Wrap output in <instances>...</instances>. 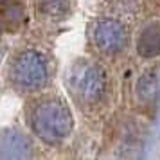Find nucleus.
I'll return each instance as SVG.
<instances>
[{"label": "nucleus", "instance_id": "7ed1b4c3", "mask_svg": "<svg viewBox=\"0 0 160 160\" xmlns=\"http://www.w3.org/2000/svg\"><path fill=\"white\" fill-rule=\"evenodd\" d=\"M67 87L85 106H92L101 101L106 92V74L92 61H78L67 74Z\"/></svg>", "mask_w": 160, "mask_h": 160}, {"label": "nucleus", "instance_id": "f03ea898", "mask_svg": "<svg viewBox=\"0 0 160 160\" xmlns=\"http://www.w3.org/2000/svg\"><path fill=\"white\" fill-rule=\"evenodd\" d=\"M9 83L18 92H36L49 83V61L40 51L23 49L9 65Z\"/></svg>", "mask_w": 160, "mask_h": 160}, {"label": "nucleus", "instance_id": "f257e3e1", "mask_svg": "<svg viewBox=\"0 0 160 160\" xmlns=\"http://www.w3.org/2000/svg\"><path fill=\"white\" fill-rule=\"evenodd\" d=\"M29 126L32 133L47 144L63 142L74 128L72 113L58 97H45L32 102L29 110Z\"/></svg>", "mask_w": 160, "mask_h": 160}, {"label": "nucleus", "instance_id": "423d86ee", "mask_svg": "<svg viewBox=\"0 0 160 160\" xmlns=\"http://www.w3.org/2000/svg\"><path fill=\"white\" fill-rule=\"evenodd\" d=\"M137 51L142 58H155L160 54V25L151 23L148 25L137 42Z\"/></svg>", "mask_w": 160, "mask_h": 160}, {"label": "nucleus", "instance_id": "20e7f679", "mask_svg": "<svg viewBox=\"0 0 160 160\" xmlns=\"http://www.w3.org/2000/svg\"><path fill=\"white\" fill-rule=\"evenodd\" d=\"M94 45L104 54H117L128 43V31L121 22L106 18L94 25L92 29Z\"/></svg>", "mask_w": 160, "mask_h": 160}, {"label": "nucleus", "instance_id": "6e6552de", "mask_svg": "<svg viewBox=\"0 0 160 160\" xmlns=\"http://www.w3.org/2000/svg\"><path fill=\"white\" fill-rule=\"evenodd\" d=\"M138 95H140V99H144V101H151L155 99V95L158 92V83H157V76L153 72H148L142 76V79L138 81Z\"/></svg>", "mask_w": 160, "mask_h": 160}, {"label": "nucleus", "instance_id": "0eeeda50", "mask_svg": "<svg viewBox=\"0 0 160 160\" xmlns=\"http://www.w3.org/2000/svg\"><path fill=\"white\" fill-rule=\"evenodd\" d=\"M42 13L51 18H63L70 9L68 0H40Z\"/></svg>", "mask_w": 160, "mask_h": 160}, {"label": "nucleus", "instance_id": "39448f33", "mask_svg": "<svg viewBox=\"0 0 160 160\" xmlns=\"http://www.w3.org/2000/svg\"><path fill=\"white\" fill-rule=\"evenodd\" d=\"M32 155V144L22 131L6 130L0 133V157L2 158H25Z\"/></svg>", "mask_w": 160, "mask_h": 160}]
</instances>
